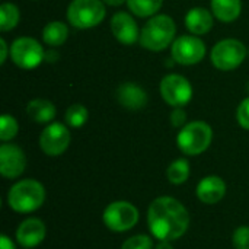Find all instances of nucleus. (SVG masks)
Masks as SVG:
<instances>
[{
    "mask_svg": "<svg viewBox=\"0 0 249 249\" xmlns=\"http://www.w3.org/2000/svg\"><path fill=\"white\" fill-rule=\"evenodd\" d=\"M147 225L156 239L171 242L185 235L190 225V216L178 200L172 197H159L149 206Z\"/></svg>",
    "mask_w": 249,
    "mask_h": 249,
    "instance_id": "nucleus-1",
    "label": "nucleus"
},
{
    "mask_svg": "<svg viewBox=\"0 0 249 249\" xmlns=\"http://www.w3.org/2000/svg\"><path fill=\"white\" fill-rule=\"evenodd\" d=\"M177 25L168 15L152 16L140 31V44L149 51H162L175 41Z\"/></svg>",
    "mask_w": 249,
    "mask_h": 249,
    "instance_id": "nucleus-2",
    "label": "nucleus"
},
{
    "mask_svg": "<svg viewBox=\"0 0 249 249\" xmlns=\"http://www.w3.org/2000/svg\"><path fill=\"white\" fill-rule=\"evenodd\" d=\"M45 201V188L35 179H23L13 184L7 194V204L18 213H32Z\"/></svg>",
    "mask_w": 249,
    "mask_h": 249,
    "instance_id": "nucleus-3",
    "label": "nucleus"
},
{
    "mask_svg": "<svg viewBox=\"0 0 249 249\" xmlns=\"http://www.w3.org/2000/svg\"><path fill=\"white\" fill-rule=\"evenodd\" d=\"M213 140V130L204 121H193L184 125L177 137L179 150L187 156H196L206 152Z\"/></svg>",
    "mask_w": 249,
    "mask_h": 249,
    "instance_id": "nucleus-4",
    "label": "nucleus"
},
{
    "mask_svg": "<svg viewBox=\"0 0 249 249\" xmlns=\"http://www.w3.org/2000/svg\"><path fill=\"white\" fill-rule=\"evenodd\" d=\"M107 10L102 0H73L67 7V20L79 29L98 26L105 19Z\"/></svg>",
    "mask_w": 249,
    "mask_h": 249,
    "instance_id": "nucleus-5",
    "label": "nucleus"
},
{
    "mask_svg": "<svg viewBox=\"0 0 249 249\" xmlns=\"http://www.w3.org/2000/svg\"><path fill=\"white\" fill-rule=\"evenodd\" d=\"M247 58V47L239 39L226 38L219 41L212 50V61L216 69L231 71L238 69Z\"/></svg>",
    "mask_w": 249,
    "mask_h": 249,
    "instance_id": "nucleus-6",
    "label": "nucleus"
},
{
    "mask_svg": "<svg viewBox=\"0 0 249 249\" xmlns=\"http://www.w3.org/2000/svg\"><path fill=\"white\" fill-rule=\"evenodd\" d=\"M10 57L19 69L32 70L42 63L45 51L36 39L31 36H20L13 41L10 47Z\"/></svg>",
    "mask_w": 249,
    "mask_h": 249,
    "instance_id": "nucleus-7",
    "label": "nucleus"
},
{
    "mask_svg": "<svg viewBox=\"0 0 249 249\" xmlns=\"http://www.w3.org/2000/svg\"><path fill=\"white\" fill-rule=\"evenodd\" d=\"M102 220L112 232H127L139 222V210L128 201H114L104 210Z\"/></svg>",
    "mask_w": 249,
    "mask_h": 249,
    "instance_id": "nucleus-8",
    "label": "nucleus"
},
{
    "mask_svg": "<svg viewBox=\"0 0 249 249\" xmlns=\"http://www.w3.org/2000/svg\"><path fill=\"white\" fill-rule=\"evenodd\" d=\"M159 90L163 101L174 108L185 107L193 98V86L190 80L175 73L168 74L160 80Z\"/></svg>",
    "mask_w": 249,
    "mask_h": 249,
    "instance_id": "nucleus-9",
    "label": "nucleus"
},
{
    "mask_svg": "<svg viewBox=\"0 0 249 249\" xmlns=\"http://www.w3.org/2000/svg\"><path fill=\"white\" fill-rule=\"evenodd\" d=\"M172 60L182 66H193L206 57V44L196 35H181L171 45Z\"/></svg>",
    "mask_w": 249,
    "mask_h": 249,
    "instance_id": "nucleus-10",
    "label": "nucleus"
},
{
    "mask_svg": "<svg viewBox=\"0 0 249 249\" xmlns=\"http://www.w3.org/2000/svg\"><path fill=\"white\" fill-rule=\"evenodd\" d=\"M70 131L61 123H53L47 125L39 137V146L48 156H60L70 146Z\"/></svg>",
    "mask_w": 249,
    "mask_h": 249,
    "instance_id": "nucleus-11",
    "label": "nucleus"
},
{
    "mask_svg": "<svg viewBox=\"0 0 249 249\" xmlns=\"http://www.w3.org/2000/svg\"><path fill=\"white\" fill-rule=\"evenodd\" d=\"M25 168L26 156L19 146L9 143L0 146V174L4 178H18L23 174Z\"/></svg>",
    "mask_w": 249,
    "mask_h": 249,
    "instance_id": "nucleus-12",
    "label": "nucleus"
},
{
    "mask_svg": "<svg viewBox=\"0 0 249 249\" xmlns=\"http://www.w3.org/2000/svg\"><path fill=\"white\" fill-rule=\"evenodd\" d=\"M111 31L117 41L124 45H133L140 39L136 20L127 12H117L111 19Z\"/></svg>",
    "mask_w": 249,
    "mask_h": 249,
    "instance_id": "nucleus-13",
    "label": "nucleus"
},
{
    "mask_svg": "<svg viewBox=\"0 0 249 249\" xmlns=\"http://www.w3.org/2000/svg\"><path fill=\"white\" fill-rule=\"evenodd\" d=\"M47 235V228L42 220L29 217L23 220L18 231H16V239L18 244L23 248H35L38 247Z\"/></svg>",
    "mask_w": 249,
    "mask_h": 249,
    "instance_id": "nucleus-14",
    "label": "nucleus"
},
{
    "mask_svg": "<svg viewBox=\"0 0 249 249\" xmlns=\"http://www.w3.org/2000/svg\"><path fill=\"white\" fill-rule=\"evenodd\" d=\"M115 96H117V101L120 102V105L130 111H139L147 105L146 90L133 82L121 83L115 92Z\"/></svg>",
    "mask_w": 249,
    "mask_h": 249,
    "instance_id": "nucleus-15",
    "label": "nucleus"
},
{
    "mask_svg": "<svg viewBox=\"0 0 249 249\" xmlns=\"http://www.w3.org/2000/svg\"><path fill=\"white\" fill-rule=\"evenodd\" d=\"M197 197L204 204H216L226 194V184L220 177L210 175L203 178L197 185Z\"/></svg>",
    "mask_w": 249,
    "mask_h": 249,
    "instance_id": "nucleus-16",
    "label": "nucleus"
},
{
    "mask_svg": "<svg viewBox=\"0 0 249 249\" xmlns=\"http://www.w3.org/2000/svg\"><path fill=\"white\" fill-rule=\"evenodd\" d=\"M185 26L193 35H204L213 28V15L206 7H193L185 15Z\"/></svg>",
    "mask_w": 249,
    "mask_h": 249,
    "instance_id": "nucleus-17",
    "label": "nucleus"
},
{
    "mask_svg": "<svg viewBox=\"0 0 249 249\" xmlns=\"http://www.w3.org/2000/svg\"><path fill=\"white\" fill-rule=\"evenodd\" d=\"M55 107L51 101L47 99H32L26 105V114L28 117L39 124H45L54 120L55 117Z\"/></svg>",
    "mask_w": 249,
    "mask_h": 249,
    "instance_id": "nucleus-18",
    "label": "nucleus"
},
{
    "mask_svg": "<svg viewBox=\"0 0 249 249\" xmlns=\"http://www.w3.org/2000/svg\"><path fill=\"white\" fill-rule=\"evenodd\" d=\"M242 10L241 0H212V12L222 22H233Z\"/></svg>",
    "mask_w": 249,
    "mask_h": 249,
    "instance_id": "nucleus-19",
    "label": "nucleus"
},
{
    "mask_svg": "<svg viewBox=\"0 0 249 249\" xmlns=\"http://www.w3.org/2000/svg\"><path fill=\"white\" fill-rule=\"evenodd\" d=\"M67 36H69L67 25L63 22H58V20H53V22L47 23L42 29V39L45 44H48L51 47H58V45L64 44Z\"/></svg>",
    "mask_w": 249,
    "mask_h": 249,
    "instance_id": "nucleus-20",
    "label": "nucleus"
},
{
    "mask_svg": "<svg viewBox=\"0 0 249 249\" xmlns=\"http://www.w3.org/2000/svg\"><path fill=\"white\" fill-rule=\"evenodd\" d=\"M127 4L136 16L149 18L160 10L163 0H127Z\"/></svg>",
    "mask_w": 249,
    "mask_h": 249,
    "instance_id": "nucleus-21",
    "label": "nucleus"
},
{
    "mask_svg": "<svg viewBox=\"0 0 249 249\" xmlns=\"http://www.w3.org/2000/svg\"><path fill=\"white\" fill-rule=\"evenodd\" d=\"M168 179L174 185H181L190 178V163L187 159H177L174 160L168 171H166Z\"/></svg>",
    "mask_w": 249,
    "mask_h": 249,
    "instance_id": "nucleus-22",
    "label": "nucleus"
},
{
    "mask_svg": "<svg viewBox=\"0 0 249 249\" xmlns=\"http://www.w3.org/2000/svg\"><path fill=\"white\" fill-rule=\"evenodd\" d=\"M20 19L19 9L13 3H3L0 6V29L7 32L13 29Z\"/></svg>",
    "mask_w": 249,
    "mask_h": 249,
    "instance_id": "nucleus-23",
    "label": "nucleus"
},
{
    "mask_svg": "<svg viewBox=\"0 0 249 249\" xmlns=\"http://www.w3.org/2000/svg\"><path fill=\"white\" fill-rule=\"evenodd\" d=\"M64 118H66V123L69 127L80 128L82 125L86 124V121L89 118V112H88L86 107H83L82 104H74V105L67 108Z\"/></svg>",
    "mask_w": 249,
    "mask_h": 249,
    "instance_id": "nucleus-24",
    "label": "nucleus"
},
{
    "mask_svg": "<svg viewBox=\"0 0 249 249\" xmlns=\"http://www.w3.org/2000/svg\"><path fill=\"white\" fill-rule=\"evenodd\" d=\"M18 130L19 127H18V121L15 120V117L9 114H3L0 120V140L4 143L12 140L18 134Z\"/></svg>",
    "mask_w": 249,
    "mask_h": 249,
    "instance_id": "nucleus-25",
    "label": "nucleus"
},
{
    "mask_svg": "<svg viewBox=\"0 0 249 249\" xmlns=\"http://www.w3.org/2000/svg\"><path fill=\"white\" fill-rule=\"evenodd\" d=\"M121 249H153V242L147 235H136L128 238Z\"/></svg>",
    "mask_w": 249,
    "mask_h": 249,
    "instance_id": "nucleus-26",
    "label": "nucleus"
},
{
    "mask_svg": "<svg viewBox=\"0 0 249 249\" xmlns=\"http://www.w3.org/2000/svg\"><path fill=\"white\" fill-rule=\"evenodd\" d=\"M232 244L236 249H249V228L239 226L232 235Z\"/></svg>",
    "mask_w": 249,
    "mask_h": 249,
    "instance_id": "nucleus-27",
    "label": "nucleus"
},
{
    "mask_svg": "<svg viewBox=\"0 0 249 249\" xmlns=\"http://www.w3.org/2000/svg\"><path fill=\"white\" fill-rule=\"evenodd\" d=\"M236 117H238V123L242 128L249 130V98H245L239 107H238V112H236Z\"/></svg>",
    "mask_w": 249,
    "mask_h": 249,
    "instance_id": "nucleus-28",
    "label": "nucleus"
},
{
    "mask_svg": "<svg viewBox=\"0 0 249 249\" xmlns=\"http://www.w3.org/2000/svg\"><path fill=\"white\" fill-rule=\"evenodd\" d=\"M171 124L175 128H182L184 125H187V112L184 111V107L174 108V111L171 112Z\"/></svg>",
    "mask_w": 249,
    "mask_h": 249,
    "instance_id": "nucleus-29",
    "label": "nucleus"
},
{
    "mask_svg": "<svg viewBox=\"0 0 249 249\" xmlns=\"http://www.w3.org/2000/svg\"><path fill=\"white\" fill-rule=\"evenodd\" d=\"M0 249H15V244L10 241L9 236L1 235L0 236Z\"/></svg>",
    "mask_w": 249,
    "mask_h": 249,
    "instance_id": "nucleus-30",
    "label": "nucleus"
},
{
    "mask_svg": "<svg viewBox=\"0 0 249 249\" xmlns=\"http://www.w3.org/2000/svg\"><path fill=\"white\" fill-rule=\"evenodd\" d=\"M0 50H1V57H0V63L4 64V61L7 60V51H9V47H7V42L1 38L0 39Z\"/></svg>",
    "mask_w": 249,
    "mask_h": 249,
    "instance_id": "nucleus-31",
    "label": "nucleus"
},
{
    "mask_svg": "<svg viewBox=\"0 0 249 249\" xmlns=\"http://www.w3.org/2000/svg\"><path fill=\"white\" fill-rule=\"evenodd\" d=\"M156 249H174V248H172V245H171V242H169V241H160V242H159V245L156 247Z\"/></svg>",
    "mask_w": 249,
    "mask_h": 249,
    "instance_id": "nucleus-32",
    "label": "nucleus"
},
{
    "mask_svg": "<svg viewBox=\"0 0 249 249\" xmlns=\"http://www.w3.org/2000/svg\"><path fill=\"white\" fill-rule=\"evenodd\" d=\"M104 3L109 4V6H121L123 3H125L127 0H102Z\"/></svg>",
    "mask_w": 249,
    "mask_h": 249,
    "instance_id": "nucleus-33",
    "label": "nucleus"
},
{
    "mask_svg": "<svg viewBox=\"0 0 249 249\" xmlns=\"http://www.w3.org/2000/svg\"><path fill=\"white\" fill-rule=\"evenodd\" d=\"M25 249H31V248H25Z\"/></svg>",
    "mask_w": 249,
    "mask_h": 249,
    "instance_id": "nucleus-34",
    "label": "nucleus"
}]
</instances>
